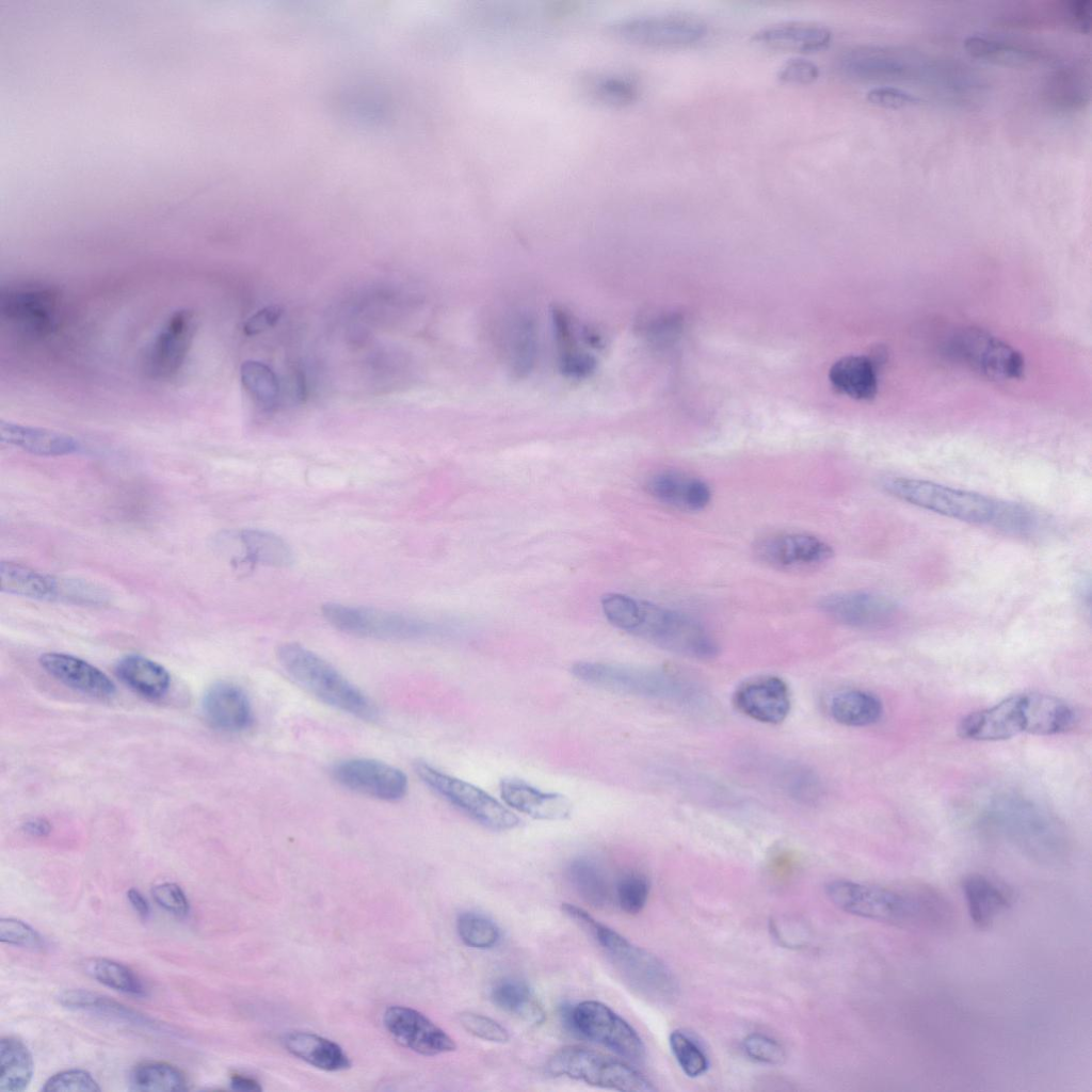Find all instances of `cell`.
Instances as JSON below:
<instances>
[{
    "instance_id": "cell-6",
    "label": "cell",
    "mask_w": 1092,
    "mask_h": 1092,
    "mask_svg": "<svg viewBox=\"0 0 1092 1092\" xmlns=\"http://www.w3.org/2000/svg\"><path fill=\"white\" fill-rule=\"evenodd\" d=\"M883 487L902 501L973 524L991 526L998 505V500L977 493L913 478H887Z\"/></svg>"
},
{
    "instance_id": "cell-54",
    "label": "cell",
    "mask_w": 1092,
    "mask_h": 1092,
    "mask_svg": "<svg viewBox=\"0 0 1092 1092\" xmlns=\"http://www.w3.org/2000/svg\"><path fill=\"white\" fill-rule=\"evenodd\" d=\"M867 100L878 107L885 109H900L917 106L921 99L906 91L895 86H876L866 94Z\"/></svg>"
},
{
    "instance_id": "cell-36",
    "label": "cell",
    "mask_w": 1092,
    "mask_h": 1092,
    "mask_svg": "<svg viewBox=\"0 0 1092 1092\" xmlns=\"http://www.w3.org/2000/svg\"><path fill=\"white\" fill-rule=\"evenodd\" d=\"M34 1062L26 1044L15 1037L0 1041V1091L21 1092L32 1080Z\"/></svg>"
},
{
    "instance_id": "cell-52",
    "label": "cell",
    "mask_w": 1092,
    "mask_h": 1092,
    "mask_svg": "<svg viewBox=\"0 0 1092 1092\" xmlns=\"http://www.w3.org/2000/svg\"><path fill=\"white\" fill-rule=\"evenodd\" d=\"M742 1047L751 1059L766 1064H781L786 1057L785 1050L780 1043L760 1033H752L745 1037Z\"/></svg>"
},
{
    "instance_id": "cell-11",
    "label": "cell",
    "mask_w": 1092,
    "mask_h": 1092,
    "mask_svg": "<svg viewBox=\"0 0 1092 1092\" xmlns=\"http://www.w3.org/2000/svg\"><path fill=\"white\" fill-rule=\"evenodd\" d=\"M573 1021L576 1034L601 1044L629 1061L644 1059L645 1046L637 1031L607 1005L583 1000L573 1006Z\"/></svg>"
},
{
    "instance_id": "cell-18",
    "label": "cell",
    "mask_w": 1092,
    "mask_h": 1092,
    "mask_svg": "<svg viewBox=\"0 0 1092 1092\" xmlns=\"http://www.w3.org/2000/svg\"><path fill=\"white\" fill-rule=\"evenodd\" d=\"M383 1023L399 1044L420 1055L436 1056L456 1048L451 1037L414 1009L390 1006L384 1012Z\"/></svg>"
},
{
    "instance_id": "cell-10",
    "label": "cell",
    "mask_w": 1092,
    "mask_h": 1092,
    "mask_svg": "<svg viewBox=\"0 0 1092 1092\" xmlns=\"http://www.w3.org/2000/svg\"><path fill=\"white\" fill-rule=\"evenodd\" d=\"M949 351L971 369L996 381L1016 380L1025 372L1018 351L980 328L960 331L952 337Z\"/></svg>"
},
{
    "instance_id": "cell-37",
    "label": "cell",
    "mask_w": 1092,
    "mask_h": 1092,
    "mask_svg": "<svg viewBox=\"0 0 1092 1092\" xmlns=\"http://www.w3.org/2000/svg\"><path fill=\"white\" fill-rule=\"evenodd\" d=\"M493 1003L502 1011L516 1014L533 1024L544 1021V1011L525 981L502 978L491 990Z\"/></svg>"
},
{
    "instance_id": "cell-48",
    "label": "cell",
    "mask_w": 1092,
    "mask_h": 1092,
    "mask_svg": "<svg viewBox=\"0 0 1092 1092\" xmlns=\"http://www.w3.org/2000/svg\"><path fill=\"white\" fill-rule=\"evenodd\" d=\"M649 894L646 877L637 871L623 874L615 887L620 908L628 914H637L645 906Z\"/></svg>"
},
{
    "instance_id": "cell-8",
    "label": "cell",
    "mask_w": 1092,
    "mask_h": 1092,
    "mask_svg": "<svg viewBox=\"0 0 1092 1092\" xmlns=\"http://www.w3.org/2000/svg\"><path fill=\"white\" fill-rule=\"evenodd\" d=\"M415 771L430 789L479 824L493 831H508L518 825V817L481 788L424 761L416 762Z\"/></svg>"
},
{
    "instance_id": "cell-1",
    "label": "cell",
    "mask_w": 1092,
    "mask_h": 1092,
    "mask_svg": "<svg viewBox=\"0 0 1092 1092\" xmlns=\"http://www.w3.org/2000/svg\"><path fill=\"white\" fill-rule=\"evenodd\" d=\"M606 619L616 628L682 657L709 660L719 653L710 631L680 611L622 593L601 599Z\"/></svg>"
},
{
    "instance_id": "cell-43",
    "label": "cell",
    "mask_w": 1092,
    "mask_h": 1092,
    "mask_svg": "<svg viewBox=\"0 0 1092 1092\" xmlns=\"http://www.w3.org/2000/svg\"><path fill=\"white\" fill-rule=\"evenodd\" d=\"M246 391L261 405H273L278 397V382L274 372L263 363L246 360L240 370Z\"/></svg>"
},
{
    "instance_id": "cell-58",
    "label": "cell",
    "mask_w": 1092,
    "mask_h": 1092,
    "mask_svg": "<svg viewBox=\"0 0 1092 1092\" xmlns=\"http://www.w3.org/2000/svg\"><path fill=\"white\" fill-rule=\"evenodd\" d=\"M1069 20L1071 25L1082 33H1089L1091 28L1092 4L1090 0H1076L1066 4Z\"/></svg>"
},
{
    "instance_id": "cell-38",
    "label": "cell",
    "mask_w": 1092,
    "mask_h": 1092,
    "mask_svg": "<svg viewBox=\"0 0 1092 1092\" xmlns=\"http://www.w3.org/2000/svg\"><path fill=\"white\" fill-rule=\"evenodd\" d=\"M963 43L970 57L994 64L1023 66L1039 59L1034 50L987 36L970 35Z\"/></svg>"
},
{
    "instance_id": "cell-3",
    "label": "cell",
    "mask_w": 1092,
    "mask_h": 1092,
    "mask_svg": "<svg viewBox=\"0 0 1092 1092\" xmlns=\"http://www.w3.org/2000/svg\"><path fill=\"white\" fill-rule=\"evenodd\" d=\"M562 911L605 950L625 982L637 994L659 1005H668L676 999L677 981L660 959L633 945L579 906L563 903Z\"/></svg>"
},
{
    "instance_id": "cell-41",
    "label": "cell",
    "mask_w": 1092,
    "mask_h": 1092,
    "mask_svg": "<svg viewBox=\"0 0 1092 1092\" xmlns=\"http://www.w3.org/2000/svg\"><path fill=\"white\" fill-rule=\"evenodd\" d=\"M241 541L247 558L255 563L287 567L293 562V552L290 546L273 532L259 529L244 530Z\"/></svg>"
},
{
    "instance_id": "cell-31",
    "label": "cell",
    "mask_w": 1092,
    "mask_h": 1092,
    "mask_svg": "<svg viewBox=\"0 0 1092 1092\" xmlns=\"http://www.w3.org/2000/svg\"><path fill=\"white\" fill-rule=\"evenodd\" d=\"M282 1042L293 1056L320 1070L338 1072L351 1065L349 1057L338 1044L315 1033L289 1032Z\"/></svg>"
},
{
    "instance_id": "cell-16",
    "label": "cell",
    "mask_w": 1092,
    "mask_h": 1092,
    "mask_svg": "<svg viewBox=\"0 0 1092 1092\" xmlns=\"http://www.w3.org/2000/svg\"><path fill=\"white\" fill-rule=\"evenodd\" d=\"M819 607L834 621L862 629L887 627L899 614L898 606L893 599L869 591L833 593L824 596Z\"/></svg>"
},
{
    "instance_id": "cell-47",
    "label": "cell",
    "mask_w": 1092,
    "mask_h": 1092,
    "mask_svg": "<svg viewBox=\"0 0 1092 1092\" xmlns=\"http://www.w3.org/2000/svg\"><path fill=\"white\" fill-rule=\"evenodd\" d=\"M992 527L1016 535H1026L1035 530L1037 516L1027 508L1012 502L998 501Z\"/></svg>"
},
{
    "instance_id": "cell-14",
    "label": "cell",
    "mask_w": 1092,
    "mask_h": 1092,
    "mask_svg": "<svg viewBox=\"0 0 1092 1092\" xmlns=\"http://www.w3.org/2000/svg\"><path fill=\"white\" fill-rule=\"evenodd\" d=\"M334 780L349 790L384 801L402 799L408 789L400 769L371 758H348L334 765Z\"/></svg>"
},
{
    "instance_id": "cell-22",
    "label": "cell",
    "mask_w": 1092,
    "mask_h": 1092,
    "mask_svg": "<svg viewBox=\"0 0 1092 1092\" xmlns=\"http://www.w3.org/2000/svg\"><path fill=\"white\" fill-rule=\"evenodd\" d=\"M645 488L659 502L686 512L704 510L712 497L704 480L677 470L653 473L646 480Z\"/></svg>"
},
{
    "instance_id": "cell-13",
    "label": "cell",
    "mask_w": 1092,
    "mask_h": 1092,
    "mask_svg": "<svg viewBox=\"0 0 1092 1092\" xmlns=\"http://www.w3.org/2000/svg\"><path fill=\"white\" fill-rule=\"evenodd\" d=\"M756 557L765 564L782 571H809L826 564L834 556L823 539L796 531L775 532L756 541Z\"/></svg>"
},
{
    "instance_id": "cell-49",
    "label": "cell",
    "mask_w": 1092,
    "mask_h": 1092,
    "mask_svg": "<svg viewBox=\"0 0 1092 1092\" xmlns=\"http://www.w3.org/2000/svg\"><path fill=\"white\" fill-rule=\"evenodd\" d=\"M0 941L2 943L31 949H44V937L27 922L12 917L0 919Z\"/></svg>"
},
{
    "instance_id": "cell-28",
    "label": "cell",
    "mask_w": 1092,
    "mask_h": 1092,
    "mask_svg": "<svg viewBox=\"0 0 1092 1092\" xmlns=\"http://www.w3.org/2000/svg\"><path fill=\"white\" fill-rule=\"evenodd\" d=\"M968 914L976 927L984 929L1011 904L1006 887L981 874H970L962 882Z\"/></svg>"
},
{
    "instance_id": "cell-23",
    "label": "cell",
    "mask_w": 1092,
    "mask_h": 1092,
    "mask_svg": "<svg viewBox=\"0 0 1092 1092\" xmlns=\"http://www.w3.org/2000/svg\"><path fill=\"white\" fill-rule=\"evenodd\" d=\"M39 664L50 676L82 693L99 698L115 693V685L108 675L73 655L46 653L39 657Z\"/></svg>"
},
{
    "instance_id": "cell-30",
    "label": "cell",
    "mask_w": 1092,
    "mask_h": 1092,
    "mask_svg": "<svg viewBox=\"0 0 1092 1092\" xmlns=\"http://www.w3.org/2000/svg\"><path fill=\"white\" fill-rule=\"evenodd\" d=\"M115 674L128 688L148 700L161 698L171 686V676L164 667L139 655L118 660Z\"/></svg>"
},
{
    "instance_id": "cell-60",
    "label": "cell",
    "mask_w": 1092,
    "mask_h": 1092,
    "mask_svg": "<svg viewBox=\"0 0 1092 1092\" xmlns=\"http://www.w3.org/2000/svg\"><path fill=\"white\" fill-rule=\"evenodd\" d=\"M127 898L133 910L143 919H147L150 913L149 904L146 898L135 888H130L127 892Z\"/></svg>"
},
{
    "instance_id": "cell-2",
    "label": "cell",
    "mask_w": 1092,
    "mask_h": 1092,
    "mask_svg": "<svg viewBox=\"0 0 1092 1092\" xmlns=\"http://www.w3.org/2000/svg\"><path fill=\"white\" fill-rule=\"evenodd\" d=\"M829 899L840 910L897 927L940 929L951 918L947 901L926 887H886L848 880L830 882Z\"/></svg>"
},
{
    "instance_id": "cell-32",
    "label": "cell",
    "mask_w": 1092,
    "mask_h": 1092,
    "mask_svg": "<svg viewBox=\"0 0 1092 1092\" xmlns=\"http://www.w3.org/2000/svg\"><path fill=\"white\" fill-rule=\"evenodd\" d=\"M829 379L836 390L856 400H870L878 390L874 364L862 355H848L835 362Z\"/></svg>"
},
{
    "instance_id": "cell-4",
    "label": "cell",
    "mask_w": 1092,
    "mask_h": 1092,
    "mask_svg": "<svg viewBox=\"0 0 1092 1092\" xmlns=\"http://www.w3.org/2000/svg\"><path fill=\"white\" fill-rule=\"evenodd\" d=\"M286 673L323 703L363 720H373V702L331 663L298 643H285L276 651Z\"/></svg>"
},
{
    "instance_id": "cell-34",
    "label": "cell",
    "mask_w": 1092,
    "mask_h": 1092,
    "mask_svg": "<svg viewBox=\"0 0 1092 1092\" xmlns=\"http://www.w3.org/2000/svg\"><path fill=\"white\" fill-rule=\"evenodd\" d=\"M551 314L555 334L561 348L559 354L561 372L574 379L588 378L595 370V358L578 348L569 315L562 308H555Z\"/></svg>"
},
{
    "instance_id": "cell-25",
    "label": "cell",
    "mask_w": 1092,
    "mask_h": 1092,
    "mask_svg": "<svg viewBox=\"0 0 1092 1092\" xmlns=\"http://www.w3.org/2000/svg\"><path fill=\"white\" fill-rule=\"evenodd\" d=\"M1023 733L1051 736L1069 730L1075 723L1074 709L1063 700L1044 693L1019 694Z\"/></svg>"
},
{
    "instance_id": "cell-45",
    "label": "cell",
    "mask_w": 1092,
    "mask_h": 1092,
    "mask_svg": "<svg viewBox=\"0 0 1092 1092\" xmlns=\"http://www.w3.org/2000/svg\"><path fill=\"white\" fill-rule=\"evenodd\" d=\"M671 1050L682 1072L689 1077L703 1075L708 1069V1059L700 1046L681 1031L669 1037Z\"/></svg>"
},
{
    "instance_id": "cell-19",
    "label": "cell",
    "mask_w": 1092,
    "mask_h": 1092,
    "mask_svg": "<svg viewBox=\"0 0 1092 1092\" xmlns=\"http://www.w3.org/2000/svg\"><path fill=\"white\" fill-rule=\"evenodd\" d=\"M733 702L744 716L767 724L783 722L790 711V693L786 682L773 675L743 681L735 691Z\"/></svg>"
},
{
    "instance_id": "cell-56",
    "label": "cell",
    "mask_w": 1092,
    "mask_h": 1092,
    "mask_svg": "<svg viewBox=\"0 0 1092 1092\" xmlns=\"http://www.w3.org/2000/svg\"><path fill=\"white\" fill-rule=\"evenodd\" d=\"M594 91L600 98L613 102H626L635 96V86L620 78H603L594 83Z\"/></svg>"
},
{
    "instance_id": "cell-50",
    "label": "cell",
    "mask_w": 1092,
    "mask_h": 1092,
    "mask_svg": "<svg viewBox=\"0 0 1092 1092\" xmlns=\"http://www.w3.org/2000/svg\"><path fill=\"white\" fill-rule=\"evenodd\" d=\"M100 1090L101 1088L94 1077L87 1071L81 1069L59 1072L49 1077L42 1087L44 1092H98Z\"/></svg>"
},
{
    "instance_id": "cell-44",
    "label": "cell",
    "mask_w": 1092,
    "mask_h": 1092,
    "mask_svg": "<svg viewBox=\"0 0 1092 1092\" xmlns=\"http://www.w3.org/2000/svg\"><path fill=\"white\" fill-rule=\"evenodd\" d=\"M456 930L461 940L467 946L476 949H489L500 938L497 925L485 915L475 912L460 914L456 920Z\"/></svg>"
},
{
    "instance_id": "cell-57",
    "label": "cell",
    "mask_w": 1092,
    "mask_h": 1092,
    "mask_svg": "<svg viewBox=\"0 0 1092 1092\" xmlns=\"http://www.w3.org/2000/svg\"><path fill=\"white\" fill-rule=\"evenodd\" d=\"M282 314L283 309L279 306L263 307L246 320L243 331L248 336L260 334L274 326Z\"/></svg>"
},
{
    "instance_id": "cell-7",
    "label": "cell",
    "mask_w": 1092,
    "mask_h": 1092,
    "mask_svg": "<svg viewBox=\"0 0 1092 1092\" xmlns=\"http://www.w3.org/2000/svg\"><path fill=\"white\" fill-rule=\"evenodd\" d=\"M553 1076H565L590 1086L624 1092L656 1091L654 1085L628 1063L580 1046H565L549 1059Z\"/></svg>"
},
{
    "instance_id": "cell-46",
    "label": "cell",
    "mask_w": 1092,
    "mask_h": 1092,
    "mask_svg": "<svg viewBox=\"0 0 1092 1092\" xmlns=\"http://www.w3.org/2000/svg\"><path fill=\"white\" fill-rule=\"evenodd\" d=\"M533 326L527 317H519L512 325L510 354L514 369L527 372L531 369L535 355Z\"/></svg>"
},
{
    "instance_id": "cell-53",
    "label": "cell",
    "mask_w": 1092,
    "mask_h": 1092,
    "mask_svg": "<svg viewBox=\"0 0 1092 1092\" xmlns=\"http://www.w3.org/2000/svg\"><path fill=\"white\" fill-rule=\"evenodd\" d=\"M151 896L159 906L179 918L189 914V900L176 883L165 882L154 886Z\"/></svg>"
},
{
    "instance_id": "cell-29",
    "label": "cell",
    "mask_w": 1092,
    "mask_h": 1092,
    "mask_svg": "<svg viewBox=\"0 0 1092 1092\" xmlns=\"http://www.w3.org/2000/svg\"><path fill=\"white\" fill-rule=\"evenodd\" d=\"M58 1000L61 1006L69 1010L84 1011L152 1030L160 1029V1025L150 1017L107 996L87 990L63 991L58 996Z\"/></svg>"
},
{
    "instance_id": "cell-42",
    "label": "cell",
    "mask_w": 1092,
    "mask_h": 1092,
    "mask_svg": "<svg viewBox=\"0 0 1092 1092\" xmlns=\"http://www.w3.org/2000/svg\"><path fill=\"white\" fill-rule=\"evenodd\" d=\"M84 967L86 974L108 987L129 995H145L141 979L122 963L106 958H94L87 960Z\"/></svg>"
},
{
    "instance_id": "cell-61",
    "label": "cell",
    "mask_w": 1092,
    "mask_h": 1092,
    "mask_svg": "<svg viewBox=\"0 0 1092 1092\" xmlns=\"http://www.w3.org/2000/svg\"><path fill=\"white\" fill-rule=\"evenodd\" d=\"M230 1087L236 1091L243 1092H255L260 1091L261 1087L255 1079L243 1075L235 1074L230 1078Z\"/></svg>"
},
{
    "instance_id": "cell-35",
    "label": "cell",
    "mask_w": 1092,
    "mask_h": 1092,
    "mask_svg": "<svg viewBox=\"0 0 1092 1092\" xmlns=\"http://www.w3.org/2000/svg\"><path fill=\"white\" fill-rule=\"evenodd\" d=\"M832 718L839 724L863 727L878 722L883 712L881 701L863 690H846L833 696L830 703Z\"/></svg>"
},
{
    "instance_id": "cell-59",
    "label": "cell",
    "mask_w": 1092,
    "mask_h": 1092,
    "mask_svg": "<svg viewBox=\"0 0 1092 1092\" xmlns=\"http://www.w3.org/2000/svg\"><path fill=\"white\" fill-rule=\"evenodd\" d=\"M22 830L31 836L43 837L51 832V825L44 818H31L22 823Z\"/></svg>"
},
{
    "instance_id": "cell-55",
    "label": "cell",
    "mask_w": 1092,
    "mask_h": 1092,
    "mask_svg": "<svg viewBox=\"0 0 1092 1092\" xmlns=\"http://www.w3.org/2000/svg\"><path fill=\"white\" fill-rule=\"evenodd\" d=\"M819 76V67L804 58H791L778 69L777 78L787 83L808 84Z\"/></svg>"
},
{
    "instance_id": "cell-40",
    "label": "cell",
    "mask_w": 1092,
    "mask_h": 1092,
    "mask_svg": "<svg viewBox=\"0 0 1092 1092\" xmlns=\"http://www.w3.org/2000/svg\"><path fill=\"white\" fill-rule=\"evenodd\" d=\"M130 1090L140 1092L187 1091L186 1075L175 1065L160 1061L142 1062L129 1076Z\"/></svg>"
},
{
    "instance_id": "cell-15",
    "label": "cell",
    "mask_w": 1092,
    "mask_h": 1092,
    "mask_svg": "<svg viewBox=\"0 0 1092 1092\" xmlns=\"http://www.w3.org/2000/svg\"><path fill=\"white\" fill-rule=\"evenodd\" d=\"M195 328L193 311H175L147 348L144 358L146 373L156 380L175 376L187 359Z\"/></svg>"
},
{
    "instance_id": "cell-24",
    "label": "cell",
    "mask_w": 1092,
    "mask_h": 1092,
    "mask_svg": "<svg viewBox=\"0 0 1092 1092\" xmlns=\"http://www.w3.org/2000/svg\"><path fill=\"white\" fill-rule=\"evenodd\" d=\"M499 790L509 807L534 819L563 820L572 813V802L567 797L541 790L523 780L504 778Z\"/></svg>"
},
{
    "instance_id": "cell-21",
    "label": "cell",
    "mask_w": 1092,
    "mask_h": 1092,
    "mask_svg": "<svg viewBox=\"0 0 1092 1092\" xmlns=\"http://www.w3.org/2000/svg\"><path fill=\"white\" fill-rule=\"evenodd\" d=\"M202 706L207 723L218 730L242 732L254 720L246 693L232 682L219 681L211 686L204 695Z\"/></svg>"
},
{
    "instance_id": "cell-33",
    "label": "cell",
    "mask_w": 1092,
    "mask_h": 1092,
    "mask_svg": "<svg viewBox=\"0 0 1092 1092\" xmlns=\"http://www.w3.org/2000/svg\"><path fill=\"white\" fill-rule=\"evenodd\" d=\"M0 582L1 591L9 594L44 600L59 598V579L18 563H0Z\"/></svg>"
},
{
    "instance_id": "cell-12",
    "label": "cell",
    "mask_w": 1092,
    "mask_h": 1092,
    "mask_svg": "<svg viewBox=\"0 0 1092 1092\" xmlns=\"http://www.w3.org/2000/svg\"><path fill=\"white\" fill-rule=\"evenodd\" d=\"M612 33L632 44L654 48H676L700 42L707 34L706 23L680 14H653L615 22Z\"/></svg>"
},
{
    "instance_id": "cell-5",
    "label": "cell",
    "mask_w": 1092,
    "mask_h": 1092,
    "mask_svg": "<svg viewBox=\"0 0 1092 1092\" xmlns=\"http://www.w3.org/2000/svg\"><path fill=\"white\" fill-rule=\"evenodd\" d=\"M572 673L578 679L609 691L675 702L691 701L696 690L681 676L660 668L579 661Z\"/></svg>"
},
{
    "instance_id": "cell-27",
    "label": "cell",
    "mask_w": 1092,
    "mask_h": 1092,
    "mask_svg": "<svg viewBox=\"0 0 1092 1092\" xmlns=\"http://www.w3.org/2000/svg\"><path fill=\"white\" fill-rule=\"evenodd\" d=\"M0 439L26 452L44 456L70 454L80 449L79 441L68 434L3 420L0 422Z\"/></svg>"
},
{
    "instance_id": "cell-20",
    "label": "cell",
    "mask_w": 1092,
    "mask_h": 1092,
    "mask_svg": "<svg viewBox=\"0 0 1092 1092\" xmlns=\"http://www.w3.org/2000/svg\"><path fill=\"white\" fill-rule=\"evenodd\" d=\"M1023 733L1019 694L992 707L967 714L959 724L962 738L976 741H999Z\"/></svg>"
},
{
    "instance_id": "cell-51",
    "label": "cell",
    "mask_w": 1092,
    "mask_h": 1092,
    "mask_svg": "<svg viewBox=\"0 0 1092 1092\" xmlns=\"http://www.w3.org/2000/svg\"><path fill=\"white\" fill-rule=\"evenodd\" d=\"M459 1021L468 1033L481 1040L493 1043H507L510 1040L509 1031L488 1016L466 1011L460 1014Z\"/></svg>"
},
{
    "instance_id": "cell-26",
    "label": "cell",
    "mask_w": 1092,
    "mask_h": 1092,
    "mask_svg": "<svg viewBox=\"0 0 1092 1092\" xmlns=\"http://www.w3.org/2000/svg\"><path fill=\"white\" fill-rule=\"evenodd\" d=\"M752 39L771 47L813 52L830 45L832 31L815 22L785 21L759 29Z\"/></svg>"
},
{
    "instance_id": "cell-17",
    "label": "cell",
    "mask_w": 1092,
    "mask_h": 1092,
    "mask_svg": "<svg viewBox=\"0 0 1092 1092\" xmlns=\"http://www.w3.org/2000/svg\"><path fill=\"white\" fill-rule=\"evenodd\" d=\"M58 303V293L43 286L10 287L0 294L1 316L34 335H45L53 328Z\"/></svg>"
},
{
    "instance_id": "cell-9",
    "label": "cell",
    "mask_w": 1092,
    "mask_h": 1092,
    "mask_svg": "<svg viewBox=\"0 0 1092 1092\" xmlns=\"http://www.w3.org/2000/svg\"><path fill=\"white\" fill-rule=\"evenodd\" d=\"M321 612L334 628L358 637L407 640L438 632L435 624L382 609L327 603Z\"/></svg>"
},
{
    "instance_id": "cell-39",
    "label": "cell",
    "mask_w": 1092,
    "mask_h": 1092,
    "mask_svg": "<svg viewBox=\"0 0 1092 1092\" xmlns=\"http://www.w3.org/2000/svg\"><path fill=\"white\" fill-rule=\"evenodd\" d=\"M568 879L579 896L593 906H605L611 888L603 868L593 860L577 857L567 867Z\"/></svg>"
}]
</instances>
